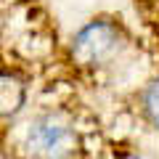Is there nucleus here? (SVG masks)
<instances>
[{
	"label": "nucleus",
	"instance_id": "f257e3e1",
	"mask_svg": "<svg viewBox=\"0 0 159 159\" xmlns=\"http://www.w3.org/2000/svg\"><path fill=\"white\" fill-rule=\"evenodd\" d=\"M27 148L34 159H69L77 148V133L61 117L45 114L29 125Z\"/></svg>",
	"mask_w": 159,
	"mask_h": 159
},
{
	"label": "nucleus",
	"instance_id": "f03ea898",
	"mask_svg": "<svg viewBox=\"0 0 159 159\" xmlns=\"http://www.w3.org/2000/svg\"><path fill=\"white\" fill-rule=\"evenodd\" d=\"M117 43H119V34L111 24L93 21L74 37V56L82 64H98L114 53Z\"/></svg>",
	"mask_w": 159,
	"mask_h": 159
},
{
	"label": "nucleus",
	"instance_id": "7ed1b4c3",
	"mask_svg": "<svg viewBox=\"0 0 159 159\" xmlns=\"http://www.w3.org/2000/svg\"><path fill=\"white\" fill-rule=\"evenodd\" d=\"M24 106V85L13 74L0 72V119H8Z\"/></svg>",
	"mask_w": 159,
	"mask_h": 159
},
{
	"label": "nucleus",
	"instance_id": "20e7f679",
	"mask_svg": "<svg viewBox=\"0 0 159 159\" xmlns=\"http://www.w3.org/2000/svg\"><path fill=\"white\" fill-rule=\"evenodd\" d=\"M146 111H148V117L159 125V80L148 88V93H146Z\"/></svg>",
	"mask_w": 159,
	"mask_h": 159
}]
</instances>
